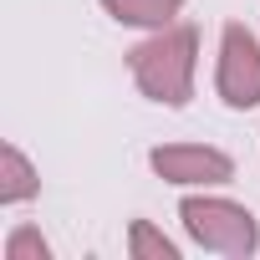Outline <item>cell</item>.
<instances>
[{
    "label": "cell",
    "instance_id": "4",
    "mask_svg": "<svg viewBox=\"0 0 260 260\" xmlns=\"http://www.w3.org/2000/svg\"><path fill=\"white\" fill-rule=\"evenodd\" d=\"M148 164H153V174L169 179V184H230V179H235L230 153L204 148V143H169V148H153Z\"/></svg>",
    "mask_w": 260,
    "mask_h": 260
},
{
    "label": "cell",
    "instance_id": "8",
    "mask_svg": "<svg viewBox=\"0 0 260 260\" xmlns=\"http://www.w3.org/2000/svg\"><path fill=\"white\" fill-rule=\"evenodd\" d=\"M6 260H51V245L41 240V230H16L11 240H6Z\"/></svg>",
    "mask_w": 260,
    "mask_h": 260
},
{
    "label": "cell",
    "instance_id": "3",
    "mask_svg": "<svg viewBox=\"0 0 260 260\" xmlns=\"http://www.w3.org/2000/svg\"><path fill=\"white\" fill-rule=\"evenodd\" d=\"M214 82H219V97L230 107H255L260 102V41L240 21H230L224 36H219V72H214Z\"/></svg>",
    "mask_w": 260,
    "mask_h": 260
},
{
    "label": "cell",
    "instance_id": "6",
    "mask_svg": "<svg viewBox=\"0 0 260 260\" xmlns=\"http://www.w3.org/2000/svg\"><path fill=\"white\" fill-rule=\"evenodd\" d=\"M122 26H169L184 0H102Z\"/></svg>",
    "mask_w": 260,
    "mask_h": 260
},
{
    "label": "cell",
    "instance_id": "2",
    "mask_svg": "<svg viewBox=\"0 0 260 260\" xmlns=\"http://www.w3.org/2000/svg\"><path fill=\"white\" fill-rule=\"evenodd\" d=\"M179 219L204 250H219V255H250L260 245L255 214L245 204H230V199H184Z\"/></svg>",
    "mask_w": 260,
    "mask_h": 260
},
{
    "label": "cell",
    "instance_id": "7",
    "mask_svg": "<svg viewBox=\"0 0 260 260\" xmlns=\"http://www.w3.org/2000/svg\"><path fill=\"white\" fill-rule=\"evenodd\" d=\"M127 250H133L138 260H179L174 240H164L148 219H138V224H133V240H127Z\"/></svg>",
    "mask_w": 260,
    "mask_h": 260
},
{
    "label": "cell",
    "instance_id": "5",
    "mask_svg": "<svg viewBox=\"0 0 260 260\" xmlns=\"http://www.w3.org/2000/svg\"><path fill=\"white\" fill-rule=\"evenodd\" d=\"M31 194H36V169L16 143H6L0 148V204H21Z\"/></svg>",
    "mask_w": 260,
    "mask_h": 260
},
{
    "label": "cell",
    "instance_id": "1",
    "mask_svg": "<svg viewBox=\"0 0 260 260\" xmlns=\"http://www.w3.org/2000/svg\"><path fill=\"white\" fill-rule=\"evenodd\" d=\"M133 82L164 102V107H184L194 92V67H199V31L194 26H158L143 46H133L127 56Z\"/></svg>",
    "mask_w": 260,
    "mask_h": 260
}]
</instances>
